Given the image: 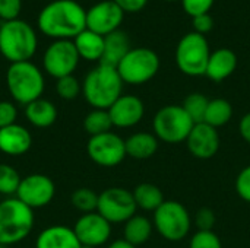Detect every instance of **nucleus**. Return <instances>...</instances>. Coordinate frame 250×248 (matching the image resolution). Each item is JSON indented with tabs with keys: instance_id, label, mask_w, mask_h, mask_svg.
Returning <instances> with one entry per match:
<instances>
[{
	"instance_id": "nucleus-23",
	"label": "nucleus",
	"mask_w": 250,
	"mask_h": 248,
	"mask_svg": "<svg viewBox=\"0 0 250 248\" xmlns=\"http://www.w3.org/2000/svg\"><path fill=\"white\" fill-rule=\"evenodd\" d=\"M25 117L32 126L45 129L53 126L57 120V108L51 101L38 98L25 105Z\"/></svg>"
},
{
	"instance_id": "nucleus-11",
	"label": "nucleus",
	"mask_w": 250,
	"mask_h": 248,
	"mask_svg": "<svg viewBox=\"0 0 250 248\" xmlns=\"http://www.w3.org/2000/svg\"><path fill=\"white\" fill-rule=\"evenodd\" d=\"M86 153L92 162L104 168L117 167L127 156L125 140L113 132L91 136L86 143Z\"/></svg>"
},
{
	"instance_id": "nucleus-5",
	"label": "nucleus",
	"mask_w": 250,
	"mask_h": 248,
	"mask_svg": "<svg viewBox=\"0 0 250 248\" xmlns=\"http://www.w3.org/2000/svg\"><path fill=\"white\" fill-rule=\"evenodd\" d=\"M6 85L12 98L22 105L41 98L45 80L42 72L31 61L12 63L6 72Z\"/></svg>"
},
{
	"instance_id": "nucleus-40",
	"label": "nucleus",
	"mask_w": 250,
	"mask_h": 248,
	"mask_svg": "<svg viewBox=\"0 0 250 248\" xmlns=\"http://www.w3.org/2000/svg\"><path fill=\"white\" fill-rule=\"evenodd\" d=\"M123 12H129V13H135V12H141L148 0H113Z\"/></svg>"
},
{
	"instance_id": "nucleus-22",
	"label": "nucleus",
	"mask_w": 250,
	"mask_h": 248,
	"mask_svg": "<svg viewBox=\"0 0 250 248\" xmlns=\"http://www.w3.org/2000/svg\"><path fill=\"white\" fill-rule=\"evenodd\" d=\"M158 143L160 140L154 133H146V132H138L130 134L125 140L126 146V155L133 158V159H148L154 156L158 151Z\"/></svg>"
},
{
	"instance_id": "nucleus-39",
	"label": "nucleus",
	"mask_w": 250,
	"mask_h": 248,
	"mask_svg": "<svg viewBox=\"0 0 250 248\" xmlns=\"http://www.w3.org/2000/svg\"><path fill=\"white\" fill-rule=\"evenodd\" d=\"M192 23H193L195 32H198L201 35L211 32V29L214 28V19L209 13H204V15L192 18Z\"/></svg>"
},
{
	"instance_id": "nucleus-27",
	"label": "nucleus",
	"mask_w": 250,
	"mask_h": 248,
	"mask_svg": "<svg viewBox=\"0 0 250 248\" xmlns=\"http://www.w3.org/2000/svg\"><path fill=\"white\" fill-rule=\"evenodd\" d=\"M231 118H233V105L227 99L224 98L209 99L204 123H207L214 129H220L229 124Z\"/></svg>"
},
{
	"instance_id": "nucleus-42",
	"label": "nucleus",
	"mask_w": 250,
	"mask_h": 248,
	"mask_svg": "<svg viewBox=\"0 0 250 248\" xmlns=\"http://www.w3.org/2000/svg\"><path fill=\"white\" fill-rule=\"evenodd\" d=\"M107 248H136L135 246H132L130 243H127L126 240H116L113 241Z\"/></svg>"
},
{
	"instance_id": "nucleus-28",
	"label": "nucleus",
	"mask_w": 250,
	"mask_h": 248,
	"mask_svg": "<svg viewBox=\"0 0 250 248\" xmlns=\"http://www.w3.org/2000/svg\"><path fill=\"white\" fill-rule=\"evenodd\" d=\"M83 129L89 136H98L111 132L113 121L110 118L108 110H97L94 108L83 118Z\"/></svg>"
},
{
	"instance_id": "nucleus-10",
	"label": "nucleus",
	"mask_w": 250,
	"mask_h": 248,
	"mask_svg": "<svg viewBox=\"0 0 250 248\" xmlns=\"http://www.w3.org/2000/svg\"><path fill=\"white\" fill-rule=\"evenodd\" d=\"M133 193L123 187H110L98 194L97 212L110 224H125L136 215Z\"/></svg>"
},
{
	"instance_id": "nucleus-25",
	"label": "nucleus",
	"mask_w": 250,
	"mask_h": 248,
	"mask_svg": "<svg viewBox=\"0 0 250 248\" xmlns=\"http://www.w3.org/2000/svg\"><path fill=\"white\" fill-rule=\"evenodd\" d=\"M152 231H154V224L146 216L135 215L127 222H125L123 240L138 247L149 241Z\"/></svg>"
},
{
	"instance_id": "nucleus-4",
	"label": "nucleus",
	"mask_w": 250,
	"mask_h": 248,
	"mask_svg": "<svg viewBox=\"0 0 250 248\" xmlns=\"http://www.w3.org/2000/svg\"><path fill=\"white\" fill-rule=\"evenodd\" d=\"M34 210L16 197L0 202V246L23 241L34 229Z\"/></svg>"
},
{
	"instance_id": "nucleus-1",
	"label": "nucleus",
	"mask_w": 250,
	"mask_h": 248,
	"mask_svg": "<svg viewBox=\"0 0 250 248\" xmlns=\"http://www.w3.org/2000/svg\"><path fill=\"white\" fill-rule=\"evenodd\" d=\"M38 29L56 39L76 38L86 29V10L75 0H54L40 12Z\"/></svg>"
},
{
	"instance_id": "nucleus-43",
	"label": "nucleus",
	"mask_w": 250,
	"mask_h": 248,
	"mask_svg": "<svg viewBox=\"0 0 250 248\" xmlns=\"http://www.w3.org/2000/svg\"><path fill=\"white\" fill-rule=\"evenodd\" d=\"M166 1H177V0H166Z\"/></svg>"
},
{
	"instance_id": "nucleus-33",
	"label": "nucleus",
	"mask_w": 250,
	"mask_h": 248,
	"mask_svg": "<svg viewBox=\"0 0 250 248\" xmlns=\"http://www.w3.org/2000/svg\"><path fill=\"white\" fill-rule=\"evenodd\" d=\"M189 248H223V243L214 231H196L190 238Z\"/></svg>"
},
{
	"instance_id": "nucleus-18",
	"label": "nucleus",
	"mask_w": 250,
	"mask_h": 248,
	"mask_svg": "<svg viewBox=\"0 0 250 248\" xmlns=\"http://www.w3.org/2000/svg\"><path fill=\"white\" fill-rule=\"evenodd\" d=\"M32 146V136L21 124H12L0 129V152L9 156L25 155Z\"/></svg>"
},
{
	"instance_id": "nucleus-37",
	"label": "nucleus",
	"mask_w": 250,
	"mask_h": 248,
	"mask_svg": "<svg viewBox=\"0 0 250 248\" xmlns=\"http://www.w3.org/2000/svg\"><path fill=\"white\" fill-rule=\"evenodd\" d=\"M22 10V0H0V19L3 22L18 19Z\"/></svg>"
},
{
	"instance_id": "nucleus-17",
	"label": "nucleus",
	"mask_w": 250,
	"mask_h": 248,
	"mask_svg": "<svg viewBox=\"0 0 250 248\" xmlns=\"http://www.w3.org/2000/svg\"><path fill=\"white\" fill-rule=\"evenodd\" d=\"M110 118L113 127L129 129L139 124L145 115V105L141 98L135 95H122L110 108Z\"/></svg>"
},
{
	"instance_id": "nucleus-36",
	"label": "nucleus",
	"mask_w": 250,
	"mask_h": 248,
	"mask_svg": "<svg viewBox=\"0 0 250 248\" xmlns=\"http://www.w3.org/2000/svg\"><path fill=\"white\" fill-rule=\"evenodd\" d=\"M215 222H217V216L214 210L209 208H201L195 215V225L198 231H212Z\"/></svg>"
},
{
	"instance_id": "nucleus-13",
	"label": "nucleus",
	"mask_w": 250,
	"mask_h": 248,
	"mask_svg": "<svg viewBox=\"0 0 250 248\" xmlns=\"http://www.w3.org/2000/svg\"><path fill=\"white\" fill-rule=\"evenodd\" d=\"M54 194L56 186L50 177L44 174H29L22 178L15 197L34 210L50 205Z\"/></svg>"
},
{
	"instance_id": "nucleus-44",
	"label": "nucleus",
	"mask_w": 250,
	"mask_h": 248,
	"mask_svg": "<svg viewBox=\"0 0 250 248\" xmlns=\"http://www.w3.org/2000/svg\"><path fill=\"white\" fill-rule=\"evenodd\" d=\"M82 248H92V247H85V246H82Z\"/></svg>"
},
{
	"instance_id": "nucleus-38",
	"label": "nucleus",
	"mask_w": 250,
	"mask_h": 248,
	"mask_svg": "<svg viewBox=\"0 0 250 248\" xmlns=\"http://www.w3.org/2000/svg\"><path fill=\"white\" fill-rule=\"evenodd\" d=\"M18 110L10 101H0V129L16 123Z\"/></svg>"
},
{
	"instance_id": "nucleus-31",
	"label": "nucleus",
	"mask_w": 250,
	"mask_h": 248,
	"mask_svg": "<svg viewBox=\"0 0 250 248\" xmlns=\"http://www.w3.org/2000/svg\"><path fill=\"white\" fill-rule=\"evenodd\" d=\"M22 178L13 167L7 164H0V194L10 197L16 196Z\"/></svg>"
},
{
	"instance_id": "nucleus-6",
	"label": "nucleus",
	"mask_w": 250,
	"mask_h": 248,
	"mask_svg": "<svg viewBox=\"0 0 250 248\" xmlns=\"http://www.w3.org/2000/svg\"><path fill=\"white\" fill-rule=\"evenodd\" d=\"M195 123L182 105H164L152 118V132L160 142L179 145L186 142Z\"/></svg>"
},
{
	"instance_id": "nucleus-7",
	"label": "nucleus",
	"mask_w": 250,
	"mask_h": 248,
	"mask_svg": "<svg viewBox=\"0 0 250 248\" xmlns=\"http://www.w3.org/2000/svg\"><path fill=\"white\" fill-rule=\"evenodd\" d=\"M211 56L209 44L205 35L198 32L186 34L176 47V64L179 70L188 76H204Z\"/></svg>"
},
{
	"instance_id": "nucleus-8",
	"label": "nucleus",
	"mask_w": 250,
	"mask_h": 248,
	"mask_svg": "<svg viewBox=\"0 0 250 248\" xmlns=\"http://www.w3.org/2000/svg\"><path fill=\"white\" fill-rule=\"evenodd\" d=\"M152 224L164 240L177 243L189 235L192 228V218L185 205L177 200H166L154 212Z\"/></svg>"
},
{
	"instance_id": "nucleus-35",
	"label": "nucleus",
	"mask_w": 250,
	"mask_h": 248,
	"mask_svg": "<svg viewBox=\"0 0 250 248\" xmlns=\"http://www.w3.org/2000/svg\"><path fill=\"white\" fill-rule=\"evenodd\" d=\"M214 1L215 0H182V6L189 16L195 18L204 13H209Z\"/></svg>"
},
{
	"instance_id": "nucleus-41",
	"label": "nucleus",
	"mask_w": 250,
	"mask_h": 248,
	"mask_svg": "<svg viewBox=\"0 0 250 248\" xmlns=\"http://www.w3.org/2000/svg\"><path fill=\"white\" fill-rule=\"evenodd\" d=\"M239 132H240V136L243 137V140L250 145V113L245 114V115L240 118Z\"/></svg>"
},
{
	"instance_id": "nucleus-30",
	"label": "nucleus",
	"mask_w": 250,
	"mask_h": 248,
	"mask_svg": "<svg viewBox=\"0 0 250 248\" xmlns=\"http://www.w3.org/2000/svg\"><path fill=\"white\" fill-rule=\"evenodd\" d=\"M70 202L73 205L75 209H78L79 212L83 213H91V212H97L98 208V194L86 187L78 189L72 193Z\"/></svg>"
},
{
	"instance_id": "nucleus-19",
	"label": "nucleus",
	"mask_w": 250,
	"mask_h": 248,
	"mask_svg": "<svg viewBox=\"0 0 250 248\" xmlns=\"http://www.w3.org/2000/svg\"><path fill=\"white\" fill-rule=\"evenodd\" d=\"M237 56L230 48H218L211 51L205 76L212 82H223L230 77L237 69Z\"/></svg>"
},
{
	"instance_id": "nucleus-45",
	"label": "nucleus",
	"mask_w": 250,
	"mask_h": 248,
	"mask_svg": "<svg viewBox=\"0 0 250 248\" xmlns=\"http://www.w3.org/2000/svg\"><path fill=\"white\" fill-rule=\"evenodd\" d=\"M0 248H6V247H4V246H0Z\"/></svg>"
},
{
	"instance_id": "nucleus-29",
	"label": "nucleus",
	"mask_w": 250,
	"mask_h": 248,
	"mask_svg": "<svg viewBox=\"0 0 250 248\" xmlns=\"http://www.w3.org/2000/svg\"><path fill=\"white\" fill-rule=\"evenodd\" d=\"M208 104H209V99L204 94L193 92V94H189L185 98L182 107L188 113V115L192 118V121L196 124V123H204Z\"/></svg>"
},
{
	"instance_id": "nucleus-24",
	"label": "nucleus",
	"mask_w": 250,
	"mask_h": 248,
	"mask_svg": "<svg viewBox=\"0 0 250 248\" xmlns=\"http://www.w3.org/2000/svg\"><path fill=\"white\" fill-rule=\"evenodd\" d=\"M73 44L81 58L88 61H100L104 53V37L92 32L89 29L82 31L76 38H73Z\"/></svg>"
},
{
	"instance_id": "nucleus-9",
	"label": "nucleus",
	"mask_w": 250,
	"mask_h": 248,
	"mask_svg": "<svg viewBox=\"0 0 250 248\" xmlns=\"http://www.w3.org/2000/svg\"><path fill=\"white\" fill-rule=\"evenodd\" d=\"M116 69L123 83L144 85L158 73L160 57L151 48H130V51L123 57Z\"/></svg>"
},
{
	"instance_id": "nucleus-2",
	"label": "nucleus",
	"mask_w": 250,
	"mask_h": 248,
	"mask_svg": "<svg viewBox=\"0 0 250 248\" xmlns=\"http://www.w3.org/2000/svg\"><path fill=\"white\" fill-rule=\"evenodd\" d=\"M123 80L116 67L98 64L83 79L82 94L97 110H108L123 94Z\"/></svg>"
},
{
	"instance_id": "nucleus-14",
	"label": "nucleus",
	"mask_w": 250,
	"mask_h": 248,
	"mask_svg": "<svg viewBox=\"0 0 250 248\" xmlns=\"http://www.w3.org/2000/svg\"><path fill=\"white\" fill-rule=\"evenodd\" d=\"M73 232L85 247L97 248L104 246L111 235V224L98 212L83 213L75 224Z\"/></svg>"
},
{
	"instance_id": "nucleus-3",
	"label": "nucleus",
	"mask_w": 250,
	"mask_h": 248,
	"mask_svg": "<svg viewBox=\"0 0 250 248\" xmlns=\"http://www.w3.org/2000/svg\"><path fill=\"white\" fill-rule=\"evenodd\" d=\"M37 34L32 26L21 19L1 22L0 53L12 63L29 61L37 51Z\"/></svg>"
},
{
	"instance_id": "nucleus-34",
	"label": "nucleus",
	"mask_w": 250,
	"mask_h": 248,
	"mask_svg": "<svg viewBox=\"0 0 250 248\" xmlns=\"http://www.w3.org/2000/svg\"><path fill=\"white\" fill-rule=\"evenodd\" d=\"M236 193L242 200L246 203H250V165L245 167L236 177Z\"/></svg>"
},
{
	"instance_id": "nucleus-21",
	"label": "nucleus",
	"mask_w": 250,
	"mask_h": 248,
	"mask_svg": "<svg viewBox=\"0 0 250 248\" xmlns=\"http://www.w3.org/2000/svg\"><path fill=\"white\" fill-rule=\"evenodd\" d=\"M129 51H130V39L127 34L117 29L104 37V53L100 60V64L117 67Z\"/></svg>"
},
{
	"instance_id": "nucleus-12",
	"label": "nucleus",
	"mask_w": 250,
	"mask_h": 248,
	"mask_svg": "<svg viewBox=\"0 0 250 248\" xmlns=\"http://www.w3.org/2000/svg\"><path fill=\"white\" fill-rule=\"evenodd\" d=\"M79 54L73 41L70 39H56L44 53L42 66L45 72L56 77H64L73 75L79 63Z\"/></svg>"
},
{
	"instance_id": "nucleus-32",
	"label": "nucleus",
	"mask_w": 250,
	"mask_h": 248,
	"mask_svg": "<svg viewBox=\"0 0 250 248\" xmlns=\"http://www.w3.org/2000/svg\"><path fill=\"white\" fill-rule=\"evenodd\" d=\"M56 91H57L60 98L72 101V99L78 98L79 94L82 92V85L79 83V80L73 75H70V76H64V77L57 79Z\"/></svg>"
},
{
	"instance_id": "nucleus-20",
	"label": "nucleus",
	"mask_w": 250,
	"mask_h": 248,
	"mask_svg": "<svg viewBox=\"0 0 250 248\" xmlns=\"http://www.w3.org/2000/svg\"><path fill=\"white\" fill-rule=\"evenodd\" d=\"M35 248H82L73 228L53 225L42 229L35 241Z\"/></svg>"
},
{
	"instance_id": "nucleus-15",
	"label": "nucleus",
	"mask_w": 250,
	"mask_h": 248,
	"mask_svg": "<svg viewBox=\"0 0 250 248\" xmlns=\"http://www.w3.org/2000/svg\"><path fill=\"white\" fill-rule=\"evenodd\" d=\"M123 18L125 12L113 0H103L86 12V29L105 37L119 29Z\"/></svg>"
},
{
	"instance_id": "nucleus-26",
	"label": "nucleus",
	"mask_w": 250,
	"mask_h": 248,
	"mask_svg": "<svg viewBox=\"0 0 250 248\" xmlns=\"http://www.w3.org/2000/svg\"><path fill=\"white\" fill-rule=\"evenodd\" d=\"M132 193H133V199L136 202L138 209H142L146 212H155L166 202L161 189L152 183L138 184Z\"/></svg>"
},
{
	"instance_id": "nucleus-16",
	"label": "nucleus",
	"mask_w": 250,
	"mask_h": 248,
	"mask_svg": "<svg viewBox=\"0 0 250 248\" xmlns=\"http://www.w3.org/2000/svg\"><path fill=\"white\" fill-rule=\"evenodd\" d=\"M185 143L192 156L198 159H211L218 153L221 140L217 129L207 123H196Z\"/></svg>"
}]
</instances>
